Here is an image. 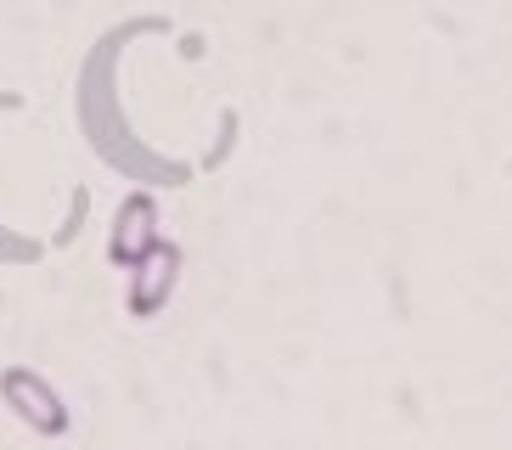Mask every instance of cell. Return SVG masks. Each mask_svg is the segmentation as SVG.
Wrapping results in <instances>:
<instances>
[{"mask_svg": "<svg viewBox=\"0 0 512 450\" xmlns=\"http://www.w3.org/2000/svg\"><path fill=\"white\" fill-rule=\"evenodd\" d=\"M152 29H158V23L147 17V23H124V29H113V34L96 40V51L85 57V68H79L74 113H79V130H85L91 152L107 169H119L124 180H141V186H186L192 169H186L181 158H169V152L147 147V141L136 135V124H130V113H124V102H119L124 45L136 40V34H152Z\"/></svg>", "mask_w": 512, "mask_h": 450, "instance_id": "cell-1", "label": "cell"}, {"mask_svg": "<svg viewBox=\"0 0 512 450\" xmlns=\"http://www.w3.org/2000/svg\"><path fill=\"white\" fill-rule=\"evenodd\" d=\"M0 405H6V411H12L29 434H40V439H62L68 428H74L68 400H62V394L51 389L34 366H6V372H0Z\"/></svg>", "mask_w": 512, "mask_h": 450, "instance_id": "cell-2", "label": "cell"}, {"mask_svg": "<svg viewBox=\"0 0 512 450\" xmlns=\"http://www.w3.org/2000/svg\"><path fill=\"white\" fill-rule=\"evenodd\" d=\"M158 242H164V231H158V197L147 186L124 192V203L113 209V231H107V259L119 270H136Z\"/></svg>", "mask_w": 512, "mask_h": 450, "instance_id": "cell-3", "label": "cell"}, {"mask_svg": "<svg viewBox=\"0 0 512 450\" xmlns=\"http://www.w3.org/2000/svg\"><path fill=\"white\" fill-rule=\"evenodd\" d=\"M175 287H181V248L164 237L136 270H130V287H124V310L136 315V321H152V315H158L169 299H175Z\"/></svg>", "mask_w": 512, "mask_h": 450, "instance_id": "cell-4", "label": "cell"}, {"mask_svg": "<svg viewBox=\"0 0 512 450\" xmlns=\"http://www.w3.org/2000/svg\"><path fill=\"white\" fill-rule=\"evenodd\" d=\"M12 107H17V96H0V113H12ZM34 259H40V242L0 220V265H34Z\"/></svg>", "mask_w": 512, "mask_h": 450, "instance_id": "cell-5", "label": "cell"}]
</instances>
